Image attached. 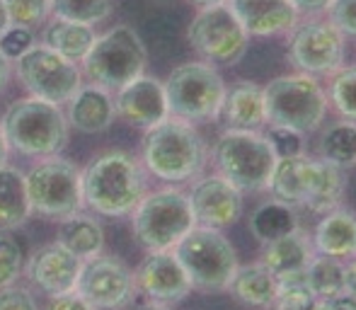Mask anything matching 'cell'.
Masks as SVG:
<instances>
[{
	"mask_svg": "<svg viewBox=\"0 0 356 310\" xmlns=\"http://www.w3.org/2000/svg\"><path fill=\"white\" fill-rule=\"evenodd\" d=\"M143 197V168L127 151H107L83 170V204L95 213L109 218L127 216Z\"/></svg>",
	"mask_w": 356,
	"mask_h": 310,
	"instance_id": "cell-1",
	"label": "cell"
},
{
	"mask_svg": "<svg viewBox=\"0 0 356 310\" xmlns=\"http://www.w3.org/2000/svg\"><path fill=\"white\" fill-rule=\"evenodd\" d=\"M141 153L148 172L170 184L189 182L207 165L204 138L189 122L175 117L145 129Z\"/></svg>",
	"mask_w": 356,
	"mask_h": 310,
	"instance_id": "cell-2",
	"label": "cell"
},
{
	"mask_svg": "<svg viewBox=\"0 0 356 310\" xmlns=\"http://www.w3.org/2000/svg\"><path fill=\"white\" fill-rule=\"evenodd\" d=\"M8 146L22 155L47 158L56 155L68 143V119L58 104L39 97L17 99L3 119Z\"/></svg>",
	"mask_w": 356,
	"mask_h": 310,
	"instance_id": "cell-3",
	"label": "cell"
},
{
	"mask_svg": "<svg viewBox=\"0 0 356 310\" xmlns=\"http://www.w3.org/2000/svg\"><path fill=\"white\" fill-rule=\"evenodd\" d=\"M264 90V109L267 124L286 127L298 133L318 131L327 114V92L315 76L291 73L267 83Z\"/></svg>",
	"mask_w": 356,
	"mask_h": 310,
	"instance_id": "cell-4",
	"label": "cell"
},
{
	"mask_svg": "<svg viewBox=\"0 0 356 310\" xmlns=\"http://www.w3.org/2000/svg\"><path fill=\"white\" fill-rule=\"evenodd\" d=\"M80 63L90 83L117 92L134 78L143 76L148 54L136 29L129 24H117L109 32L95 37L92 47Z\"/></svg>",
	"mask_w": 356,
	"mask_h": 310,
	"instance_id": "cell-5",
	"label": "cell"
},
{
	"mask_svg": "<svg viewBox=\"0 0 356 310\" xmlns=\"http://www.w3.org/2000/svg\"><path fill=\"white\" fill-rule=\"evenodd\" d=\"M213 163L220 177L240 192H264L277 165L267 136L245 129H225L213 146Z\"/></svg>",
	"mask_w": 356,
	"mask_h": 310,
	"instance_id": "cell-6",
	"label": "cell"
},
{
	"mask_svg": "<svg viewBox=\"0 0 356 310\" xmlns=\"http://www.w3.org/2000/svg\"><path fill=\"white\" fill-rule=\"evenodd\" d=\"M187 272L192 288L216 293L225 291L238 272V254L218 228L194 226L172 250Z\"/></svg>",
	"mask_w": 356,
	"mask_h": 310,
	"instance_id": "cell-7",
	"label": "cell"
},
{
	"mask_svg": "<svg viewBox=\"0 0 356 310\" xmlns=\"http://www.w3.org/2000/svg\"><path fill=\"white\" fill-rule=\"evenodd\" d=\"M170 117L189 124L218 119L225 97V83L211 63H182L165 80Z\"/></svg>",
	"mask_w": 356,
	"mask_h": 310,
	"instance_id": "cell-8",
	"label": "cell"
},
{
	"mask_svg": "<svg viewBox=\"0 0 356 310\" xmlns=\"http://www.w3.org/2000/svg\"><path fill=\"white\" fill-rule=\"evenodd\" d=\"M194 226L197 221L189 206V197L172 187L145 194L134 209V235L148 252L175 250V245Z\"/></svg>",
	"mask_w": 356,
	"mask_h": 310,
	"instance_id": "cell-9",
	"label": "cell"
},
{
	"mask_svg": "<svg viewBox=\"0 0 356 310\" xmlns=\"http://www.w3.org/2000/svg\"><path fill=\"white\" fill-rule=\"evenodd\" d=\"M24 187L29 209L39 216L63 221L83 206V172L71 160H42L24 174Z\"/></svg>",
	"mask_w": 356,
	"mask_h": 310,
	"instance_id": "cell-10",
	"label": "cell"
},
{
	"mask_svg": "<svg viewBox=\"0 0 356 310\" xmlns=\"http://www.w3.org/2000/svg\"><path fill=\"white\" fill-rule=\"evenodd\" d=\"M187 39L204 61L216 66H235L250 44V34L228 3L199 10L187 29Z\"/></svg>",
	"mask_w": 356,
	"mask_h": 310,
	"instance_id": "cell-11",
	"label": "cell"
},
{
	"mask_svg": "<svg viewBox=\"0 0 356 310\" xmlns=\"http://www.w3.org/2000/svg\"><path fill=\"white\" fill-rule=\"evenodd\" d=\"M15 73L32 97L51 104L68 102L80 88V68L75 61L61 56L47 44H34L29 51L15 58Z\"/></svg>",
	"mask_w": 356,
	"mask_h": 310,
	"instance_id": "cell-12",
	"label": "cell"
},
{
	"mask_svg": "<svg viewBox=\"0 0 356 310\" xmlns=\"http://www.w3.org/2000/svg\"><path fill=\"white\" fill-rule=\"evenodd\" d=\"M289 58L298 73L308 76H332L344 63V34L330 19H308L291 29Z\"/></svg>",
	"mask_w": 356,
	"mask_h": 310,
	"instance_id": "cell-13",
	"label": "cell"
},
{
	"mask_svg": "<svg viewBox=\"0 0 356 310\" xmlns=\"http://www.w3.org/2000/svg\"><path fill=\"white\" fill-rule=\"evenodd\" d=\"M75 293H80L97 310H122L136 296V279L131 269L117 257L95 254L83 259Z\"/></svg>",
	"mask_w": 356,
	"mask_h": 310,
	"instance_id": "cell-14",
	"label": "cell"
},
{
	"mask_svg": "<svg viewBox=\"0 0 356 310\" xmlns=\"http://www.w3.org/2000/svg\"><path fill=\"white\" fill-rule=\"evenodd\" d=\"M187 197L197 226L223 231V228L233 226L243 213V192L220 174H209V177L194 182Z\"/></svg>",
	"mask_w": 356,
	"mask_h": 310,
	"instance_id": "cell-15",
	"label": "cell"
},
{
	"mask_svg": "<svg viewBox=\"0 0 356 310\" xmlns=\"http://www.w3.org/2000/svg\"><path fill=\"white\" fill-rule=\"evenodd\" d=\"M134 279H136V291L165 306L182 301L192 291V282L172 250H160L143 257V262L134 272Z\"/></svg>",
	"mask_w": 356,
	"mask_h": 310,
	"instance_id": "cell-16",
	"label": "cell"
},
{
	"mask_svg": "<svg viewBox=\"0 0 356 310\" xmlns=\"http://www.w3.org/2000/svg\"><path fill=\"white\" fill-rule=\"evenodd\" d=\"M114 109L127 124L138 129H150L170 117L165 85L153 76H138L117 90Z\"/></svg>",
	"mask_w": 356,
	"mask_h": 310,
	"instance_id": "cell-17",
	"label": "cell"
},
{
	"mask_svg": "<svg viewBox=\"0 0 356 310\" xmlns=\"http://www.w3.org/2000/svg\"><path fill=\"white\" fill-rule=\"evenodd\" d=\"M80 267H83V259L56 240V243L44 245L42 250L34 252V257L29 259L27 277L44 293L61 296V293L75 291Z\"/></svg>",
	"mask_w": 356,
	"mask_h": 310,
	"instance_id": "cell-18",
	"label": "cell"
},
{
	"mask_svg": "<svg viewBox=\"0 0 356 310\" xmlns=\"http://www.w3.org/2000/svg\"><path fill=\"white\" fill-rule=\"evenodd\" d=\"M228 5L250 37L289 34L300 22L291 0H228Z\"/></svg>",
	"mask_w": 356,
	"mask_h": 310,
	"instance_id": "cell-19",
	"label": "cell"
},
{
	"mask_svg": "<svg viewBox=\"0 0 356 310\" xmlns=\"http://www.w3.org/2000/svg\"><path fill=\"white\" fill-rule=\"evenodd\" d=\"M315 177H318V160L308 158L305 153L277 158L267 192L291 206H305L313 194Z\"/></svg>",
	"mask_w": 356,
	"mask_h": 310,
	"instance_id": "cell-20",
	"label": "cell"
},
{
	"mask_svg": "<svg viewBox=\"0 0 356 310\" xmlns=\"http://www.w3.org/2000/svg\"><path fill=\"white\" fill-rule=\"evenodd\" d=\"M313 257H315L313 240L300 231V228H296V231L286 233L282 238L264 245V252L259 262L277 277V282H284V279L303 277Z\"/></svg>",
	"mask_w": 356,
	"mask_h": 310,
	"instance_id": "cell-21",
	"label": "cell"
},
{
	"mask_svg": "<svg viewBox=\"0 0 356 310\" xmlns=\"http://www.w3.org/2000/svg\"><path fill=\"white\" fill-rule=\"evenodd\" d=\"M117 117L114 97L99 85H80L68 99V124L83 133H99Z\"/></svg>",
	"mask_w": 356,
	"mask_h": 310,
	"instance_id": "cell-22",
	"label": "cell"
},
{
	"mask_svg": "<svg viewBox=\"0 0 356 310\" xmlns=\"http://www.w3.org/2000/svg\"><path fill=\"white\" fill-rule=\"evenodd\" d=\"M218 119L228 129H245V131H259L267 127V109H264V90L254 83H243L225 88V97L220 104Z\"/></svg>",
	"mask_w": 356,
	"mask_h": 310,
	"instance_id": "cell-23",
	"label": "cell"
},
{
	"mask_svg": "<svg viewBox=\"0 0 356 310\" xmlns=\"http://www.w3.org/2000/svg\"><path fill=\"white\" fill-rule=\"evenodd\" d=\"M313 247L315 254L325 257L347 259L356 257V216L347 209H332L327 211L313 233Z\"/></svg>",
	"mask_w": 356,
	"mask_h": 310,
	"instance_id": "cell-24",
	"label": "cell"
},
{
	"mask_svg": "<svg viewBox=\"0 0 356 310\" xmlns=\"http://www.w3.org/2000/svg\"><path fill=\"white\" fill-rule=\"evenodd\" d=\"M277 277L264 267L262 262H252L238 267L228 284V291L233 293L235 301L252 308H269L277 296Z\"/></svg>",
	"mask_w": 356,
	"mask_h": 310,
	"instance_id": "cell-25",
	"label": "cell"
},
{
	"mask_svg": "<svg viewBox=\"0 0 356 310\" xmlns=\"http://www.w3.org/2000/svg\"><path fill=\"white\" fill-rule=\"evenodd\" d=\"M296 228H300L298 211H296V206L279 202V199H269L250 213V233L262 245L272 243V240L282 238Z\"/></svg>",
	"mask_w": 356,
	"mask_h": 310,
	"instance_id": "cell-26",
	"label": "cell"
},
{
	"mask_svg": "<svg viewBox=\"0 0 356 310\" xmlns=\"http://www.w3.org/2000/svg\"><path fill=\"white\" fill-rule=\"evenodd\" d=\"M95 37L97 34H95V29L90 24L71 22V19L61 17H54L47 24V29H44V44L75 63L85 58V54L92 47Z\"/></svg>",
	"mask_w": 356,
	"mask_h": 310,
	"instance_id": "cell-27",
	"label": "cell"
},
{
	"mask_svg": "<svg viewBox=\"0 0 356 310\" xmlns=\"http://www.w3.org/2000/svg\"><path fill=\"white\" fill-rule=\"evenodd\" d=\"M32 213L24 187V174L17 168L0 165V231H10L27 221Z\"/></svg>",
	"mask_w": 356,
	"mask_h": 310,
	"instance_id": "cell-28",
	"label": "cell"
},
{
	"mask_svg": "<svg viewBox=\"0 0 356 310\" xmlns=\"http://www.w3.org/2000/svg\"><path fill=\"white\" fill-rule=\"evenodd\" d=\"M58 243L71 250L73 254H78L80 259L95 257V254H99V250H102V245H104L102 226H99L97 221H92L90 216L73 213V216L61 221Z\"/></svg>",
	"mask_w": 356,
	"mask_h": 310,
	"instance_id": "cell-29",
	"label": "cell"
},
{
	"mask_svg": "<svg viewBox=\"0 0 356 310\" xmlns=\"http://www.w3.org/2000/svg\"><path fill=\"white\" fill-rule=\"evenodd\" d=\"M320 158L337 168L347 170L356 165V122L339 119L323 129V136L318 143Z\"/></svg>",
	"mask_w": 356,
	"mask_h": 310,
	"instance_id": "cell-30",
	"label": "cell"
},
{
	"mask_svg": "<svg viewBox=\"0 0 356 310\" xmlns=\"http://www.w3.org/2000/svg\"><path fill=\"white\" fill-rule=\"evenodd\" d=\"M344 192H347V174L342 168L327 163V160H318V177H315V187L310 194L305 209L315 213H327L339 206Z\"/></svg>",
	"mask_w": 356,
	"mask_h": 310,
	"instance_id": "cell-31",
	"label": "cell"
},
{
	"mask_svg": "<svg viewBox=\"0 0 356 310\" xmlns=\"http://www.w3.org/2000/svg\"><path fill=\"white\" fill-rule=\"evenodd\" d=\"M305 284L318 298H330L344 293V262L325 254H315L303 274Z\"/></svg>",
	"mask_w": 356,
	"mask_h": 310,
	"instance_id": "cell-32",
	"label": "cell"
},
{
	"mask_svg": "<svg viewBox=\"0 0 356 310\" xmlns=\"http://www.w3.org/2000/svg\"><path fill=\"white\" fill-rule=\"evenodd\" d=\"M54 17L80 24H99L112 13V0H51Z\"/></svg>",
	"mask_w": 356,
	"mask_h": 310,
	"instance_id": "cell-33",
	"label": "cell"
},
{
	"mask_svg": "<svg viewBox=\"0 0 356 310\" xmlns=\"http://www.w3.org/2000/svg\"><path fill=\"white\" fill-rule=\"evenodd\" d=\"M327 102H332V107L342 119L356 122V66L339 68L337 73H332Z\"/></svg>",
	"mask_w": 356,
	"mask_h": 310,
	"instance_id": "cell-34",
	"label": "cell"
},
{
	"mask_svg": "<svg viewBox=\"0 0 356 310\" xmlns=\"http://www.w3.org/2000/svg\"><path fill=\"white\" fill-rule=\"evenodd\" d=\"M320 298L310 291L303 277L284 279L277 286V296H274L272 308L274 310H318Z\"/></svg>",
	"mask_w": 356,
	"mask_h": 310,
	"instance_id": "cell-35",
	"label": "cell"
},
{
	"mask_svg": "<svg viewBox=\"0 0 356 310\" xmlns=\"http://www.w3.org/2000/svg\"><path fill=\"white\" fill-rule=\"evenodd\" d=\"M8 8L10 24L17 27H37L51 13V0H3Z\"/></svg>",
	"mask_w": 356,
	"mask_h": 310,
	"instance_id": "cell-36",
	"label": "cell"
},
{
	"mask_svg": "<svg viewBox=\"0 0 356 310\" xmlns=\"http://www.w3.org/2000/svg\"><path fill=\"white\" fill-rule=\"evenodd\" d=\"M267 141L272 146V151L277 158H289V155H300L305 151V141H303V133L293 131V129H286V127H272L267 124Z\"/></svg>",
	"mask_w": 356,
	"mask_h": 310,
	"instance_id": "cell-37",
	"label": "cell"
},
{
	"mask_svg": "<svg viewBox=\"0 0 356 310\" xmlns=\"http://www.w3.org/2000/svg\"><path fill=\"white\" fill-rule=\"evenodd\" d=\"M22 272V252L8 235H0V288L10 286Z\"/></svg>",
	"mask_w": 356,
	"mask_h": 310,
	"instance_id": "cell-38",
	"label": "cell"
},
{
	"mask_svg": "<svg viewBox=\"0 0 356 310\" xmlns=\"http://www.w3.org/2000/svg\"><path fill=\"white\" fill-rule=\"evenodd\" d=\"M32 47H34V34H32V29H29V27H17V24H10V27L0 34V51H3L10 61L19 58L24 51H29Z\"/></svg>",
	"mask_w": 356,
	"mask_h": 310,
	"instance_id": "cell-39",
	"label": "cell"
},
{
	"mask_svg": "<svg viewBox=\"0 0 356 310\" xmlns=\"http://www.w3.org/2000/svg\"><path fill=\"white\" fill-rule=\"evenodd\" d=\"M327 19L344 37L356 39V0H332L327 8Z\"/></svg>",
	"mask_w": 356,
	"mask_h": 310,
	"instance_id": "cell-40",
	"label": "cell"
},
{
	"mask_svg": "<svg viewBox=\"0 0 356 310\" xmlns=\"http://www.w3.org/2000/svg\"><path fill=\"white\" fill-rule=\"evenodd\" d=\"M0 310H39V308L27 288L3 286L0 288Z\"/></svg>",
	"mask_w": 356,
	"mask_h": 310,
	"instance_id": "cell-41",
	"label": "cell"
},
{
	"mask_svg": "<svg viewBox=\"0 0 356 310\" xmlns=\"http://www.w3.org/2000/svg\"><path fill=\"white\" fill-rule=\"evenodd\" d=\"M47 310H97L92 303L85 301L80 293H61V296H54V301L49 303Z\"/></svg>",
	"mask_w": 356,
	"mask_h": 310,
	"instance_id": "cell-42",
	"label": "cell"
},
{
	"mask_svg": "<svg viewBox=\"0 0 356 310\" xmlns=\"http://www.w3.org/2000/svg\"><path fill=\"white\" fill-rule=\"evenodd\" d=\"M318 310H356V298L347 296V293H339V296L320 298Z\"/></svg>",
	"mask_w": 356,
	"mask_h": 310,
	"instance_id": "cell-43",
	"label": "cell"
},
{
	"mask_svg": "<svg viewBox=\"0 0 356 310\" xmlns=\"http://www.w3.org/2000/svg\"><path fill=\"white\" fill-rule=\"evenodd\" d=\"M291 3L296 5V10H298L300 15H313L315 17V15L327 13L332 0H291Z\"/></svg>",
	"mask_w": 356,
	"mask_h": 310,
	"instance_id": "cell-44",
	"label": "cell"
},
{
	"mask_svg": "<svg viewBox=\"0 0 356 310\" xmlns=\"http://www.w3.org/2000/svg\"><path fill=\"white\" fill-rule=\"evenodd\" d=\"M344 293L356 298V257L344 264Z\"/></svg>",
	"mask_w": 356,
	"mask_h": 310,
	"instance_id": "cell-45",
	"label": "cell"
},
{
	"mask_svg": "<svg viewBox=\"0 0 356 310\" xmlns=\"http://www.w3.org/2000/svg\"><path fill=\"white\" fill-rule=\"evenodd\" d=\"M10 76V58L5 56L3 51H0V88L5 85V80Z\"/></svg>",
	"mask_w": 356,
	"mask_h": 310,
	"instance_id": "cell-46",
	"label": "cell"
},
{
	"mask_svg": "<svg viewBox=\"0 0 356 310\" xmlns=\"http://www.w3.org/2000/svg\"><path fill=\"white\" fill-rule=\"evenodd\" d=\"M8 138H5V131H3V122H0V165H5L8 160Z\"/></svg>",
	"mask_w": 356,
	"mask_h": 310,
	"instance_id": "cell-47",
	"label": "cell"
},
{
	"mask_svg": "<svg viewBox=\"0 0 356 310\" xmlns=\"http://www.w3.org/2000/svg\"><path fill=\"white\" fill-rule=\"evenodd\" d=\"M10 27V17H8V8H5V3L0 0V34L5 32V29Z\"/></svg>",
	"mask_w": 356,
	"mask_h": 310,
	"instance_id": "cell-48",
	"label": "cell"
},
{
	"mask_svg": "<svg viewBox=\"0 0 356 310\" xmlns=\"http://www.w3.org/2000/svg\"><path fill=\"white\" fill-rule=\"evenodd\" d=\"M189 3L199 5V8H211V5H220V3H228V0H189Z\"/></svg>",
	"mask_w": 356,
	"mask_h": 310,
	"instance_id": "cell-49",
	"label": "cell"
},
{
	"mask_svg": "<svg viewBox=\"0 0 356 310\" xmlns=\"http://www.w3.org/2000/svg\"><path fill=\"white\" fill-rule=\"evenodd\" d=\"M138 310H170V306H165V303H155V301H150V303H145V306H141Z\"/></svg>",
	"mask_w": 356,
	"mask_h": 310,
	"instance_id": "cell-50",
	"label": "cell"
}]
</instances>
